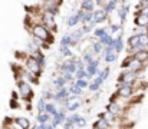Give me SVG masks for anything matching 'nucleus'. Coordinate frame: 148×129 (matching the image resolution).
<instances>
[{"mask_svg":"<svg viewBox=\"0 0 148 129\" xmlns=\"http://www.w3.org/2000/svg\"><path fill=\"white\" fill-rule=\"evenodd\" d=\"M60 76H63V79H65V82H66L68 85L75 83V76H73V75H71V73H62Z\"/></svg>","mask_w":148,"mask_h":129,"instance_id":"obj_41","label":"nucleus"},{"mask_svg":"<svg viewBox=\"0 0 148 129\" xmlns=\"http://www.w3.org/2000/svg\"><path fill=\"white\" fill-rule=\"evenodd\" d=\"M14 124L19 126V129H30V121L27 118L17 116V118H14Z\"/></svg>","mask_w":148,"mask_h":129,"instance_id":"obj_24","label":"nucleus"},{"mask_svg":"<svg viewBox=\"0 0 148 129\" xmlns=\"http://www.w3.org/2000/svg\"><path fill=\"white\" fill-rule=\"evenodd\" d=\"M108 13L103 10V9H97L95 12H94V22L97 23V25H101V23H105V22H108Z\"/></svg>","mask_w":148,"mask_h":129,"instance_id":"obj_13","label":"nucleus"},{"mask_svg":"<svg viewBox=\"0 0 148 129\" xmlns=\"http://www.w3.org/2000/svg\"><path fill=\"white\" fill-rule=\"evenodd\" d=\"M118 7H119V1H115V0H108V1H105L103 10H105L108 14H111V13L116 12V10H118Z\"/></svg>","mask_w":148,"mask_h":129,"instance_id":"obj_20","label":"nucleus"},{"mask_svg":"<svg viewBox=\"0 0 148 129\" xmlns=\"http://www.w3.org/2000/svg\"><path fill=\"white\" fill-rule=\"evenodd\" d=\"M135 86L132 85H116V96L118 98H122V99H130L135 95Z\"/></svg>","mask_w":148,"mask_h":129,"instance_id":"obj_5","label":"nucleus"},{"mask_svg":"<svg viewBox=\"0 0 148 129\" xmlns=\"http://www.w3.org/2000/svg\"><path fill=\"white\" fill-rule=\"evenodd\" d=\"M89 49H91V52H92L94 55H102V52H103V46L101 44L99 40H94V42L91 43Z\"/></svg>","mask_w":148,"mask_h":129,"instance_id":"obj_28","label":"nucleus"},{"mask_svg":"<svg viewBox=\"0 0 148 129\" xmlns=\"http://www.w3.org/2000/svg\"><path fill=\"white\" fill-rule=\"evenodd\" d=\"M81 60L85 63V66H88L89 63H92V62L95 60V55L91 52V49H86V50L82 53V56H81Z\"/></svg>","mask_w":148,"mask_h":129,"instance_id":"obj_21","label":"nucleus"},{"mask_svg":"<svg viewBox=\"0 0 148 129\" xmlns=\"http://www.w3.org/2000/svg\"><path fill=\"white\" fill-rule=\"evenodd\" d=\"M102 59H103V62H105V63L111 65V63L116 62V59H118V55H116V53L114 52V53H111V55H106V56H103Z\"/></svg>","mask_w":148,"mask_h":129,"instance_id":"obj_38","label":"nucleus"},{"mask_svg":"<svg viewBox=\"0 0 148 129\" xmlns=\"http://www.w3.org/2000/svg\"><path fill=\"white\" fill-rule=\"evenodd\" d=\"M59 46H65V47H73V46H76L75 42H73V39H72V36H71V33H66V35H63L62 38H60V43H59Z\"/></svg>","mask_w":148,"mask_h":129,"instance_id":"obj_22","label":"nucleus"},{"mask_svg":"<svg viewBox=\"0 0 148 129\" xmlns=\"http://www.w3.org/2000/svg\"><path fill=\"white\" fill-rule=\"evenodd\" d=\"M33 56H35L36 62L39 63V66H40L42 69H45V66H46V56H45V53H43L42 50H36V52L33 53Z\"/></svg>","mask_w":148,"mask_h":129,"instance_id":"obj_25","label":"nucleus"},{"mask_svg":"<svg viewBox=\"0 0 148 129\" xmlns=\"http://www.w3.org/2000/svg\"><path fill=\"white\" fill-rule=\"evenodd\" d=\"M86 72H88V75H89L91 78L98 76L99 72H101V69H99V59L98 57H95V60L86 66Z\"/></svg>","mask_w":148,"mask_h":129,"instance_id":"obj_14","label":"nucleus"},{"mask_svg":"<svg viewBox=\"0 0 148 129\" xmlns=\"http://www.w3.org/2000/svg\"><path fill=\"white\" fill-rule=\"evenodd\" d=\"M17 90H19V95L25 99V100H30L32 99V96H33V90H32V87L30 85L25 81V79H22V81H17Z\"/></svg>","mask_w":148,"mask_h":129,"instance_id":"obj_7","label":"nucleus"},{"mask_svg":"<svg viewBox=\"0 0 148 129\" xmlns=\"http://www.w3.org/2000/svg\"><path fill=\"white\" fill-rule=\"evenodd\" d=\"M30 35H32V38H35V39H38L43 43H49V44L53 43V33L42 23L33 25L30 27Z\"/></svg>","mask_w":148,"mask_h":129,"instance_id":"obj_1","label":"nucleus"},{"mask_svg":"<svg viewBox=\"0 0 148 129\" xmlns=\"http://www.w3.org/2000/svg\"><path fill=\"white\" fill-rule=\"evenodd\" d=\"M52 85L55 87V90H58V89H62V87H66L68 83L65 82V79H63V76H55L53 79H52Z\"/></svg>","mask_w":148,"mask_h":129,"instance_id":"obj_26","label":"nucleus"},{"mask_svg":"<svg viewBox=\"0 0 148 129\" xmlns=\"http://www.w3.org/2000/svg\"><path fill=\"white\" fill-rule=\"evenodd\" d=\"M127 70L140 75V72L144 70V65H143L141 62H138L137 59H134V56H132V57H131V62H130V65H128V68H127Z\"/></svg>","mask_w":148,"mask_h":129,"instance_id":"obj_16","label":"nucleus"},{"mask_svg":"<svg viewBox=\"0 0 148 129\" xmlns=\"http://www.w3.org/2000/svg\"><path fill=\"white\" fill-rule=\"evenodd\" d=\"M71 36H72V39H73V42H75V44H76V46L82 42V39L85 38V35L82 33V30H81V29H76V30H73V32L71 33Z\"/></svg>","mask_w":148,"mask_h":129,"instance_id":"obj_31","label":"nucleus"},{"mask_svg":"<svg viewBox=\"0 0 148 129\" xmlns=\"http://www.w3.org/2000/svg\"><path fill=\"white\" fill-rule=\"evenodd\" d=\"M58 111H59V108H58V105H56V103H53V102H48V103H46L45 112H46L48 115H50L52 118L58 113Z\"/></svg>","mask_w":148,"mask_h":129,"instance_id":"obj_29","label":"nucleus"},{"mask_svg":"<svg viewBox=\"0 0 148 129\" xmlns=\"http://www.w3.org/2000/svg\"><path fill=\"white\" fill-rule=\"evenodd\" d=\"M79 9H82L85 13H94L97 10V4L94 0H82L79 3Z\"/></svg>","mask_w":148,"mask_h":129,"instance_id":"obj_15","label":"nucleus"},{"mask_svg":"<svg viewBox=\"0 0 148 129\" xmlns=\"http://www.w3.org/2000/svg\"><path fill=\"white\" fill-rule=\"evenodd\" d=\"M76 60H78V57H71V59H65L62 63H59V65H58L59 75H62V73H71V75L75 76V73H76V70H78Z\"/></svg>","mask_w":148,"mask_h":129,"instance_id":"obj_3","label":"nucleus"},{"mask_svg":"<svg viewBox=\"0 0 148 129\" xmlns=\"http://www.w3.org/2000/svg\"><path fill=\"white\" fill-rule=\"evenodd\" d=\"M128 13H130V1H119V7L116 10V14H118L121 26H124V23L128 17Z\"/></svg>","mask_w":148,"mask_h":129,"instance_id":"obj_10","label":"nucleus"},{"mask_svg":"<svg viewBox=\"0 0 148 129\" xmlns=\"http://www.w3.org/2000/svg\"><path fill=\"white\" fill-rule=\"evenodd\" d=\"M99 42H101V44H102L103 47H106V46H112V47H114V36H111L109 33H106L103 38L99 39Z\"/></svg>","mask_w":148,"mask_h":129,"instance_id":"obj_35","label":"nucleus"},{"mask_svg":"<svg viewBox=\"0 0 148 129\" xmlns=\"http://www.w3.org/2000/svg\"><path fill=\"white\" fill-rule=\"evenodd\" d=\"M69 87H62V89H58V90H53V98H52V102L53 103H59L62 105L68 98H69Z\"/></svg>","mask_w":148,"mask_h":129,"instance_id":"obj_8","label":"nucleus"},{"mask_svg":"<svg viewBox=\"0 0 148 129\" xmlns=\"http://www.w3.org/2000/svg\"><path fill=\"white\" fill-rule=\"evenodd\" d=\"M36 122L38 125H46V124H50L52 122V116L48 115L46 112H40L36 115Z\"/></svg>","mask_w":148,"mask_h":129,"instance_id":"obj_23","label":"nucleus"},{"mask_svg":"<svg viewBox=\"0 0 148 129\" xmlns=\"http://www.w3.org/2000/svg\"><path fill=\"white\" fill-rule=\"evenodd\" d=\"M59 55L65 59H71L73 57V52L71 47H65V46H59Z\"/></svg>","mask_w":148,"mask_h":129,"instance_id":"obj_34","label":"nucleus"},{"mask_svg":"<svg viewBox=\"0 0 148 129\" xmlns=\"http://www.w3.org/2000/svg\"><path fill=\"white\" fill-rule=\"evenodd\" d=\"M102 85H103V81H102L99 76H95V78L89 82L88 90H89V92H92V93H97V92H99V89H101V86Z\"/></svg>","mask_w":148,"mask_h":129,"instance_id":"obj_18","label":"nucleus"},{"mask_svg":"<svg viewBox=\"0 0 148 129\" xmlns=\"http://www.w3.org/2000/svg\"><path fill=\"white\" fill-rule=\"evenodd\" d=\"M62 129H76V126L73 124H69V122H65L63 124V128Z\"/></svg>","mask_w":148,"mask_h":129,"instance_id":"obj_45","label":"nucleus"},{"mask_svg":"<svg viewBox=\"0 0 148 129\" xmlns=\"http://www.w3.org/2000/svg\"><path fill=\"white\" fill-rule=\"evenodd\" d=\"M140 81V75L130 72V70H121V73L116 78V85H132L135 86V83Z\"/></svg>","mask_w":148,"mask_h":129,"instance_id":"obj_2","label":"nucleus"},{"mask_svg":"<svg viewBox=\"0 0 148 129\" xmlns=\"http://www.w3.org/2000/svg\"><path fill=\"white\" fill-rule=\"evenodd\" d=\"M106 33H109V32L106 30V27H97V29L94 30V33H92V35L97 38V40H99V39H101V38H103Z\"/></svg>","mask_w":148,"mask_h":129,"instance_id":"obj_36","label":"nucleus"},{"mask_svg":"<svg viewBox=\"0 0 148 129\" xmlns=\"http://www.w3.org/2000/svg\"><path fill=\"white\" fill-rule=\"evenodd\" d=\"M86 124H88V122H86V118H84V116H82V118L79 119V122L76 124V128L78 129H84L85 126H86Z\"/></svg>","mask_w":148,"mask_h":129,"instance_id":"obj_43","label":"nucleus"},{"mask_svg":"<svg viewBox=\"0 0 148 129\" xmlns=\"http://www.w3.org/2000/svg\"><path fill=\"white\" fill-rule=\"evenodd\" d=\"M124 49H125V42H124L122 35L115 36V38H114V50H115V53L119 55V53L124 52Z\"/></svg>","mask_w":148,"mask_h":129,"instance_id":"obj_17","label":"nucleus"},{"mask_svg":"<svg viewBox=\"0 0 148 129\" xmlns=\"http://www.w3.org/2000/svg\"><path fill=\"white\" fill-rule=\"evenodd\" d=\"M40 22H42V25H45V26L49 29L53 35L58 32V25H56L53 16H50V14H48V13L42 12V14H40Z\"/></svg>","mask_w":148,"mask_h":129,"instance_id":"obj_9","label":"nucleus"},{"mask_svg":"<svg viewBox=\"0 0 148 129\" xmlns=\"http://www.w3.org/2000/svg\"><path fill=\"white\" fill-rule=\"evenodd\" d=\"M134 23H135V27H148V16H144L141 13H135Z\"/></svg>","mask_w":148,"mask_h":129,"instance_id":"obj_19","label":"nucleus"},{"mask_svg":"<svg viewBox=\"0 0 148 129\" xmlns=\"http://www.w3.org/2000/svg\"><path fill=\"white\" fill-rule=\"evenodd\" d=\"M46 100L45 99H39L38 102H36V109H38V113H40V112H45V108H46Z\"/></svg>","mask_w":148,"mask_h":129,"instance_id":"obj_40","label":"nucleus"},{"mask_svg":"<svg viewBox=\"0 0 148 129\" xmlns=\"http://www.w3.org/2000/svg\"><path fill=\"white\" fill-rule=\"evenodd\" d=\"M66 118H68V111L65 106L60 105V109L58 111V113L52 118V126L55 129H59V126H63V124L66 122Z\"/></svg>","mask_w":148,"mask_h":129,"instance_id":"obj_6","label":"nucleus"},{"mask_svg":"<svg viewBox=\"0 0 148 129\" xmlns=\"http://www.w3.org/2000/svg\"><path fill=\"white\" fill-rule=\"evenodd\" d=\"M105 112L108 115H114V116H119L124 112V108L119 105V102H109L105 108Z\"/></svg>","mask_w":148,"mask_h":129,"instance_id":"obj_12","label":"nucleus"},{"mask_svg":"<svg viewBox=\"0 0 148 129\" xmlns=\"http://www.w3.org/2000/svg\"><path fill=\"white\" fill-rule=\"evenodd\" d=\"M75 85H78L81 89H88V86H89V82L86 81V79H78V81H75Z\"/></svg>","mask_w":148,"mask_h":129,"instance_id":"obj_42","label":"nucleus"},{"mask_svg":"<svg viewBox=\"0 0 148 129\" xmlns=\"http://www.w3.org/2000/svg\"><path fill=\"white\" fill-rule=\"evenodd\" d=\"M134 59H137L138 62H141L143 65H145L148 62V49H141L138 53L134 55Z\"/></svg>","mask_w":148,"mask_h":129,"instance_id":"obj_27","label":"nucleus"},{"mask_svg":"<svg viewBox=\"0 0 148 129\" xmlns=\"http://www.w3.org/2000/svg\"><path fill=\"white\" fill-rule=\"evenodd\" d=\"M109 73H111V68H108V66H106V68L101 69V72H99L98 76L101 78V79H102V81H103V82H105V81L109 78Z\"/></svg>","mask_w":148,"mask_h":129,"instance_id":"obj_39","label":"nucleus"},{"mask_svg":"<svg viewBox=\"0 0 148 129\" xmlns=\"http://www.w3.org/2000/svg\"><path fill=\"white\" fill-rule=\"evenodd\" d=\"M45 7L42 9V12H45V13H48L50 16H58L59 14V9H60V3L59 1H45V3H42Z\"/></svg>","mask_w":148,"mask_h":129,"instance_id":"obj_11","label":"nucleus"},{"mask_svg":"<svg viewBox=\"0 0 148 129\" xmlns=\"http://www.w3.org/2000/svg\"><path fill=\"white\" fill-rule=\"evenodd\" d=\"M69 87V93L72 95V96H76V98H81L82 95H84V89H81L78 85H75V83H72V85L68 86Z\"/></svg>","mask_w":148,"mask_h":129,"instance_id":"obj_30","label":"nucleus"},{"mask_svg":"<svg viewBox=\"0 0 148 129\" xmlns=\"http://www.w3.org/2000/svg\"><path fill=\"white\" fill-rule=\"evenodd\" d=\"M99 96H101V90H99V92H97V93H95V95H94V99H95V100H97V99H98Z\"/></svg>","mask_w":148,"mask_h":129,"instance_id":"obj_46","label":"nucleus"},{"mask_svg":"<svg viewBox=\"0 0 148 129\" xmlns=\"http://www.w3.org/2000/svg\"><path fill=\"white\" fill-rule=\"evenodd\" d=\"M81 23V20H79V17H78V14L75 13V14H71L68 19H66V26L68 27H75V26H78Z\"/></svg>","mask_w":148,"mask_h":129,"instance_id":"obj_33","label":"nucleus"},{"mask_svg":"<svg viewBox=\"0 0 148 129\" xmlns=\"http://www.w3.org/2000/svg\"><path fill=\"white\" fill-rule=\"evenodd\" d=\"M115 50H114V47L112 46H106V47H103V52H102V57L103 56H106V55H111V53H114Z\"/></svg>","mask_w":148,"mask_h":129,"instance_id":"obj_44","label":"nucleus"},{"mask_svg":"<svg viewBox=\"0 0 148 129\" xmlns=\"http://www.w3.org/2000/svg\"><path fill=\"white\" fill-rule=\"evenodd\" d=\"M82 116L79 115V113H69L68 115V118H66V122H69V124H73L75 126H76V124L79 122V119H81Z\"/></svg>","mask_w":148,"mask_h":129,"instance_id":"obj_37","label":"nucleus"},{"mask_svg":"<svg viewBox=\"0 0 148 129\" xmlns=\"http://www.w3.org/2000/svg\"><path fill=\"white\" fill-rule=\"evenodd\" d=\"M25 65H26V70H27L29 73H33V75H36L38 78L40 76V73H42L43 69L39 66V63L36 62V59H35L33 55H27V56H26Z\"/></svg>","mask_w":148,"mask_h":129,"instance_id":"obj_4","label":"nucleus"},{"mask_svg":"<svg viewBox=\"0 0 148 129\" xmlns=\"http://www.w3.org/2000/svg\"><path fill=\"white\" fill-rule=\"evenodd\" d=\"M128 49H134V47H138L140 46V36L138 35H131L130 38H128Z\"/></svg>","mask_w":148,"mask_h":129,"instance_id":"obj_32","label":"nucleus"}]
</instances>
